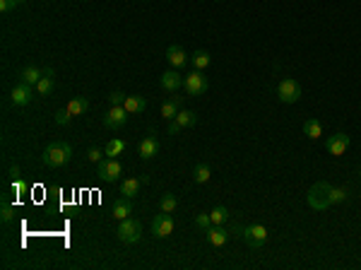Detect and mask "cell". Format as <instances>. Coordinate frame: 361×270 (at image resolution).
Here are the masks:
<instances>
[{"label": "cell", "mask_w": 361, "mask_h": 270, "mask_svg": "<svg viewBox=\"0 0 361 270\" xmlns=\"http://www.w3.org/2000/svg\"><path fill=\"white\" fill-rule=\"evenodd\" d=\"M137 152H140V157L142 159H152V157H157V152H159V140L154 138V135L149 133L145 140H142L140 145H137Z\"/></svg>", "instance_id": "obj_12"}, {"label": "cell", "mask_w": 361, "mask_h": 270, "mask_svg": "<svg viewBox=\"0 0 361 270\" xmlns=\"http://www.w3.org/2000/svg\"><path fill=\"white\" fill-rule=\"evenodd\" d=\"M359 174H361V169H359Z\"/></svg>", "instance_id": "obj_41"}, {"label": "cell", "mask_w": 361, "mask_h": 270, "mask_svg": "<svg viewBox=\"0 0 361 270\" xmlns=\"http://www.w3.org/2000/svg\"><path fill=\"white\" fill-rule=\"evenodd\" d=\"M195 224L200 227V229H207V227L212 224V217H210V213H200V215H195Z\"/></svg>", "instance_id": "obj_33"}, {"label": "cell", "mask_w": 361, "mask_h": 270, "mask_svg": "<svg viewBox=\"0 0 361 270\" xmlns=\"http://www.w3.org/2000/svg\"><path fill=\"white\" fill-rule=\"evenodd\" d=\"M126 97H128V94H123V92H113V94L109 97L111 106H123V102H126Z\"/></svg>", "instance_id": "obj_36"}, {"label": "cell", "mask_w": 361, "mask_h": 270, "mask_svg": "<svg viewBox=\"0 0 361 270\" xmlns=\"http://www.w3.org/2000/svg\"><path fill=\"white\" fill-rule=\"evenodd\" d=\"M70 111H68V109H63V111H58L55 113V123H58V126H68V123H70Z\"/></svg>", "instance_id": "obj_34"}, {"label": "cell", "mask_w": 361, "mask_h": 270, "mask_svg": "<svg viewBox=\"0 0 361 270\" xmlns=\"http://www.w3.org/2000/svg\"><path fill=\"white\" fill-rule=\"evenodd\" d=\"M176 205H178V200H176V196H173V193H164V196H162V200H159V210H162V213H173V210H176Z\"/></svg>", "instance_id": "obj_26"}, {"label": "cell", "mask_w": 361, "mask_h": 270, "mask_svg": "<svg viewBox=\"0 0 361 270\" xmlns=\"http://www.w3.org/2000/svg\"><path fill=\"white\" fill-rule=\"evenodd\" d=\"M210 217H212V224H224L227 222V217H229V213H227V207L224 205H217V207H212Z\"/></svg>", "instance_id": "obj_29"}, {"label": "cell", "mask_w": 361, "mask_h": 270, "mask_svg": "<svg viewBox=\"0 0 361 270\" xmlns=\"http://www.w3.org/2000/svg\"><path fill=\"white\" fill-rule=\"evenodd\" d=\"M0 217H3V222H12V220H15V210H12V205L8 203V198L3 200V213H0Z\"/></svg>", "instance_id": "obj_31"}, {"label": "cell", "mask_w": 361, "mask_h": 270, "mask_svg": "<svg viewBox=\"0 0 361 270\" xmlns=\"http://www.w3.org/2000/svg\"><path fill=\"white\" fill-rule=\"evenodd\" d=\"M304 135H308L311 140H318L323 135V126L318 119H306L304 121Z\"/></svg>", "instance_id": "obj_19"}, {"label": "cell", "mask_w": 361, "mask_h": 270, "mask_svg": "<svg viewBox=\"0 0 361 270\" xmlns=\"http://www.w3.org/2000/svg\"><path fill=\"white\" fill-rule=\"evenodd\" d=\"M123 106H126L128 113H142L147 109V102H145V97H140V94H130V97H126Z\"/></svg>", "instance_id": "obj_17"}, {"label": "cell", "mask_w": 361, "mask_h": 270, "mask_svg": "<svg viewBox=\"0 0 361 270\" xmlns=\"http://www.w3.org/2000/svg\"><path fill=\"white\" fill-rule=\"evenodd\" d=\"M10 176H12V179H19V167H10Z\"/></svg>", "instance_id": "obj_39"}, {"label": "cell", "mask_w": 361, "mask_h": 270, "mask_svg": "<svg viewBox=\"0 0 361 270\" xmlns=\"http://www.w3.org/2000/svg\"><path fill=\"white\" fill-rule=\"evenodd\" d=\"M325 147H328V152L332 155V157L345 155L347 147H349V135H347V133H335L332 138H328V140H325Z\"/></svg>", "instance_id": "obj_10"}, {"label": "cell", "mask_w": 361, "mask_h": 270, "mask_svg": "<svg viewBox=\"0 0 361 270\" xmlns=\"http://www.w3.org/2000/svg\"><path fill=\"white\" fill-rule=\"evenodd\" d=\"M41 78H44V68H34V65H29V68H24V70L19 72V80L27 82V85H32V87L39 85Z\"/></svg>", "instance_id": "obj_18"}, {"label": "cell", "mask_w": 361, "mask_h": 270, "mask_svg": "<svg viewBox=\"0 0 361 270\" xmlns=\"http://www.w3.org/2000/svg\"><path fill=\"white\" fill-rule=\"evenodd\" d=\"M330 183H315L313 188L308 191V205L313 207V210H325V207H330L332 203H330Z\"/></svg>", "instance_id": "obj_4"}, {"label": "cell", "mask_w": 361, "mask_h": 270, "mask_svg": "<svg viewBox=\"0 0 361 270\" xmlns=\"http://www.w3.org/2000/svg\"><path fill=\"white\" fill-rule=\"evenodd\" d=\"M166 61H169L173 68H180V65L188 63V53H186L180 46H176V44H173V46L166 48Z\"/></svg>", "instance_id": "obj_15"}, {"label": "cell", "mask_w": 361, "mask_h": 270, "mask_svg": "<svg viewBox=\"0 0 361 270\" xmlns=\"http://www.w3.org/2000/svg\"><path fill=\"white\" fill-rule=\"evenodd\" d=\"M236 234L241 239H246V244H251L253 248H260L263 244L267 241V229L263 227V224H251V227H236Z\"/></svg>", "instance_id": "obj_3"}, {"label": "cell", "mask_w": 361, "mask_h": 270, "mask_svg": "<svg viewBox=\"0 0 361 270\" xmlns=\"http://www.w3.org/2000/svg\"><path fill=\"white\" fill-rule=\"evenodd\" d=\"M142 237V224L135 220V217H126V220H121L118 224V239L123 241V244H137Z\"/></svg>", "instance_id": "obj_2"}, {"label": "cell", "mask_w": 361, "mask_h": 270, "mask_svg": "<svg viewBox=\"0 0 361 270\" xmlns=\"http://www.w3.org/2000/svg\"><path fill=\"white\" fill-rule=\"evenodd\" d=\"M173 232V217L171 213H159L154 220H152V234L157 239H166Z\"/></svg>", "instance_id": "obj_8"}, {"label": "cell", "mask_w": 361, "mask_h": 270, "mask_svg": "<svg viewBox=\"0 0 361 270\" xmlns=\"http://www.w3.org/2000/svg\"><path fill=\"white\" fill-rule=\"evenodd\" d=\"M183 87H186V92H188L190 97H200L207 92L210 82H207V78L203 75V70H193L183 78Z\"/></svg>", "instance_id": "obj_5"}, {"label": "cell", "mask_w": 361, "mask_h": 270, "mask_svg": "<svg viewBox=\"0 0 361 270\" xmlns=\"http://www.w3.org/2000/svg\"><path fill=\"white\" fill-rule=\"evenodd\" d=\"M10 99H12V104H15V106H27V104L34 99V87H32V85H27V82H19V85H15V87H12V94H10Z\"/></svg>", "instance_id": "obj_9"}, {"label": "cell", "mask_w": 361, "mask_h": 270, "mask_svg": "<svg viewBox=\"0 0 361 270\" xmlns=\"http://www.w3.org/2000/svg\"><path fill=\"white\" fill-rule=\"evenodd\" d=\"M277 97H279V102L282 104H294L301 99V85H298L296 80L291 78H284L279 82V87H277Z\"/></svg>", "instance_id": "obj_6"}, {"label": "cell", "mask_w": 361, "mask_h": 270, "mask_svg": "<svg viewBox=\"0 0 361 270\" xmlns=\"http://www.w3.org/2000/svg\"><path fill=\"white\" fill-rule=\"evenodd\" d=\"M176 113H178V99H173V102H164V104H162V119L173 121V119H176Z\"/></svg>", "instance_id": "obj_27"}, {"label": "cell", "mask_w": 361, "mask_h": 270, "mask_svg": "<svg viewBox=\"0 0 361 270\" xmlns=\"http://www.w3.org/2000/svg\"><path fill=\"white\" fill-rule=\"evenodd\" d=\"M70 157H72V147L68 143H63V140H55V143L46 145V150L41 152V162L51 169L63 167Z\"/></svg>", "instance_id": "obj_1"}, {"label": "cell", "mask_w": 361, "mask_h": 270, "mask_svg": "<svg viewBox=\"0 0 361 270\" xmlns=\"http://www.w3.org/2000/svg\"><path fill=\"white\" fill-rule=\"evenodd\" d=\"M126 121H128L126 106H111L109 113L104 116V126H109V128H123V126H126Z\"/></svg>", "instance_id": "obj_11"}, {"label": "cell", "mask_w": 361, "mask_h": 270, "mask_svg": "<svg viewBox=\"0 0 361 270\" xmlns=\"http://www.w3.org/2000/svg\"><path fill=\"white\" fill-rule=\"evenodd\" d=\"M22 0H0V12H10V10H15Z\"/></svg>", "instance_id": "obj_35"}, {"label": "cell", "mask_w": 361, "mask_h": 270, "mask_svg": "<svg viewBox=\"0 0 361 270\" xmlns=\"http://www.w3.org/2000/svg\"><path fill=\"white\" fill-rule=\"evenodd\" d=\"M130 213H133V198H123L121 200H116L113 203V210H111V215H113V220H126V217H130Z\"/></svg>", "instance_id": "obj_13"}, {"label": "cell", "mask_w": 361, "mask_h": 270, "mask_svg": "<svg viewBox=\"0 0 361 270\" xmlns=\"http://www.w3.org/2000/svg\"><path fill=\"white\" fill-rule=\"evenodd\" d=\"M193 179H195V183H207L210 179H212V171H210L207 164H195V169H193Z\"/></svg>", "instance_id": "obj_25"}, {"label": "cell", "mask_w": 361, "mask_h": 270, "mask_svg": "<svg viewBox=\"0 0 361 270\" xmlns=\"http://www.w3.org/2000/svg\"><path fill=\"white\" fill-rule=\"evenodd\" d=\"M176 123H178L180 126V130H183V128H190V126H195V121H197V113L195 111H188V109H186V111H178L176 113Z\"/></svg>", "instance_id": "obj_22"}, {"label": "cell", "mask_w": 361, "mask_h": 270, "mask_svg": "<svg viewBox=\"0 0 361 270\" xmlns=\"http://www.w3.org/2000/svg\"><path fill=\"white\" fill-rule=\"evenodd\" d=\"M205 232H207V239H210V244H212V246H224V244H227L229 232L224 229L222 224H210Z\"/></svg>", "instance_id": "obj_14"}, {"label": "cell", "mask_w": 361, "mask_h": 270, "mask_svg": "<svg viewBox=\"0 0 361 270\" xmlns=\"http://www.w3.org/2000/svg\"><path fill=\"white\" fill-rule=\"evenodd\" d=\"M10 188H12V193H15V198H22L24 193H27V181H22V179H12V183H10Z\"/></svg>", "instance_id": "obj_30"}, {"label": "cell", "mask_w": 361, "mask_h": 270, "mask_svg": "<svg viewBox=\"0 0 361 270\" xmlns=\"http://www.w3.org/2000/svg\"><path fill=\"white\" fill-rule=\"evenodd\" d=\"M190 61H193V65H195V70H205L207 65L212 63V56H210L207 51H195V53L190 56Z\"/></svg>", "instance_id": "obj_23"}, {"label": "cell", "mask_w": 361, "mask_h": 270, "mask_svg": "<svg viewBox=\"0 0 361 270\" xmlns=\"http://www.w3.org/2000/svg\"><path fill=\"white\" fill-rule=\"evenodd\" d=\"M180 85H183V78L178 75V70H166L164 75H162V87H164L166 92H176Z\"/></svg>", "instance_id": "obj_16"}, {"label": "cell", "mask_w": 361, "mask_h": 270, "mask_svg": "<svg viewBox=\"0 0 361 270\" xmlns=\"http://www.w3.org/2000/svg\"><path fill=\"white\" fill-rule=\"evenodd\" d=\"M53 87H55V80L53 78H41L39 85H36V92H39L41 97H46V94H51V92H53Z\"/></svg>", "instance_id": "obj_28"}, {"label": "cell", "mask_w": 361, "mask_h": 270, "mask_svg": "<svg viewBox=\"0 0 361 270\" xmlns=\"http://www.w3.org/2000/svg\"><path fill=\"white\" fill-rule=\"evenodd\" d=\"M347 200V191L345 188H330V203L335 205V203H342Z\"/></svg>", "instance_id": "obj_32"}, {"label": "cell", "mask_w": 361, "mask_h": 270, "mask_svg": "<svg viewBox=\"0 0 361 270\" xmlns=\"http://www.w3.org/2000/svg\"><path fill=\"white\" fill-rule=\"evenodd\" d=\"M102 155H104V150H99V147H92V150L87 152V159H89V162H96V164H99V162H102Z\"/></svg>", "instance_id": "obj_37"}, {"label": "cell", "mask_w": 361, "mask_h": 270, "mask_svg": "<svg viewBox=\"0 0 361 270\" xmlns=\"http://www.w3.org/2000/svg\"><path fill=\"white\" fill-rule=\"evenodd\" d=\"M55 72H53V68H44V78H53Z\"/></svg>", "instance_id": "obj_40"}, {"label": "cell", "mask_w": 361, "mask_h": 270, "mask_svg": "<svg viewBox=\"0 0 361 270\" xmlns=\"http://www.w3.org/2000/svg\"><path fill=\"white\" fill-rule=\"evenodd\" d=\"M123 152H126V143H123L121 138H113V140H109V143H106V147H104V155H106V157H113V159H116L118 155H123Z\"/></svg>", "instance_id": "obj_21"}, {"label": "cell", "mask_w": 361, "mask_h": 270, "mask_svg": "<svg viewBox=\"0 0 361 270\" xmlns=\"http://www.w3.org/2000/svg\"><path fill=\"white\" fill-rule=\"evenodd\" d=\"M121 171H123V167H121V162L113 157H106L96 164V174H99L102 181H109V183L118 181V179H121Z\"/></svg>", "instance_id": "obj_7"}, {"label": "cell", "mask_w": 361, "mask_h": 270, "mask_svg": "<svg viewBox=\"0 0 361 270\" xmlns=\"http://www.w3.org/2000/svg\"><path fill=\"white\" fill-rule=\"evenodd\" d=\"M140 179H133V176H130V179H126V181L121 183V193H123V196H126V198H135V196H137V193H140Z\"/></svg>", "instance_id": "obj_20"}, {"label": "cell", "mask_w": 361, "mask_h": 270, "mask_svg": "<svg viewBox=\"0 0 361 270\" xmlns=\"http://www.w3.org/2000/svg\"><path fill=\"white\" fill-rule=\"evenodd\" d=\"M180 130V126L176 123V121H169V135H176Z\"/></svg>", "instance_id": "obj_38"}, {"label": "cell", "mask_w": 361, "mask_h": 270, "mask_svg": "<svg viewBox=\"0 0 361 270\" xmlns=\"http://www.w3.org/2000/svg\"><path fill=\"white\" fill-rule=\"evenodd\" d=\"M87 109H89V102H87L85 97H75V99L68 104V111H70V116H79V113H85Z\"/></svg>", "instance_id": "obj_24"}]
</instances>
